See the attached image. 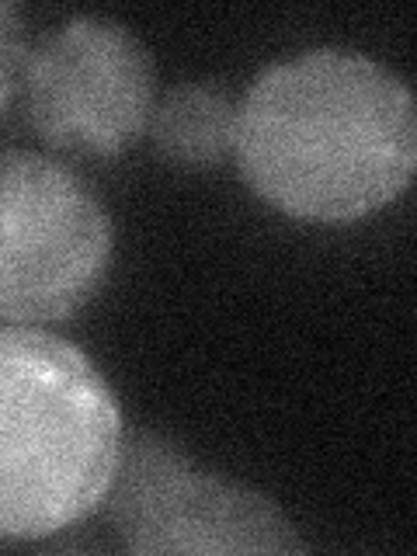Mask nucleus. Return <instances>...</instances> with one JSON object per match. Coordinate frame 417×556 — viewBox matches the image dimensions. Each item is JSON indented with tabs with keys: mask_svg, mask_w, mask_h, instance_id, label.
Masks as SVG:
<instances>
[{
	"mask_svg": "<svg viewBox=\"0 0 417 556\" xmlns=\"http://www.w3.org/2000/svg\"><path fill=\"white\" fill-rule=\"evenodd\" d=\"M28 118L49 147L115 156L150 126L153 60L112 17L84 14L28 52Z\"/></svg>",
	"mask_w": 417,
	"mask_h": 556,
	"instance_id": "nucleus-5",
	"label": "nucleus"
},
{
	"mask_svg": "<svg viewBox=\"0 0 417 556\" xmlns=\"http://www.w3.org/2000/svg\"><path fill=\"white\" fill-rule=\"evenodd\" d=\"M112 526L132 553H300L303 539L265 494L208 473L150 431L122 439Z\"/></svg>",
	"mask_w": 417,
	"mask_h": 556,
	"instance_id": "nucleus-4",
	"label": "nucleus"
},
{
	"mask_svg": "<svg viewBox=\"0 0 417 556\" xmlns=\"http://www.w3.org/2000/svg\"><path fill=\"white\" fill-rule=\"evenodd\" d=\"M122 410L94 362L39 327H0V539H46L98 511Z\"/></svg>",
	"mask_w": 417,
	"mask_h": 556,
	"instance_id": "nucleus-2",
	"label": "nucleus"
},
{
	"mask_svg": "<svg viewBox=\"0 0 417 556\" xmlns=\"http://www.w3.org/2000/svg\"><path fill=\"white\" fill-rule=\"evenodd\" d=\"M25 63H28V42H25L22 11L11 0H0V118L11 109L17 87L25 80Z\"/></svg>",
	"mask_w": 417,
	"mask_h": 556,
	"instance_id": "nucleus-7",
	"label": "nucleus"
},
{
	"mask_svg": "<svg viewBox=\"0 0 417 556\" xmlns=\"http://www.w3.org/2000/svg\"><path fill=\"white\" fill-rule=\"evenodd\" d=\"M112 219L74 170L39 153H0V320L74 317L104 282Z\"/></svg>",
	"mask_w": 417,
	"mask_h": 556,
	"instance_id": "nucleus-3",
	"label": "nucleus"
},
{
	"mask_svg": "<svg viewBox=\"0 0 417 556\" xmlns=\"http://www.w3.org/2000/svg\"><path fill=\"white\" fill-rule=\"evenodd\" d=\"M147 129L167 161L213 167L237 143V104L219 84H178L153 104Z\"/></svg>",
	"mask_w": 417,
	"mask_h": 556,
	"instance_id": "nucleus-6",
	"label": "nucleus"
},
{
	"mask_svg": "<svg viewBox=\"0 0 417 556\" xmlns=\"http://www.w3.org/2000/svg\"><path fill=\"white\" fill-rule=\"evenodd\" d=\"M237 164L268 205L348 223L390 205L417 167L407 84L352 49L271 63L237 104Z\"/></svg>",
	"mask_w": 417,
	"mask_h": 556,
	"instance_id": "nucleus-1",
	"label": "nucleus"
}]
</instances>
